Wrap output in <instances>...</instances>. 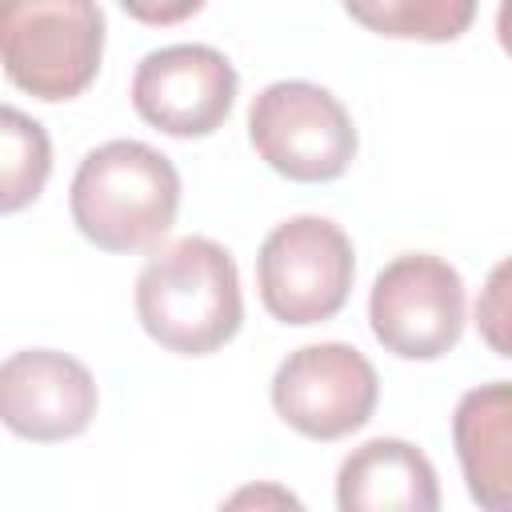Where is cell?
Listing matches in <instances>:
<instances>
[{"label": "cell", "instance_id": "cell-8", "mask_svg": "<svg viewBox=\"0 0 512 512\" xmlns=\"http://www.w3.org/2000/svg\"><path fill=\"white\" fill-rule=\"evenodd\" d=\"M236 104V68L220 48L168 44L148 52L132 76V108L168 136H212Z\"/></svg>", "mask_w": 512, "mask_h": 512}, {"label": "cell", "instance_id": "cell-7", "mask_svg": "<svg viewBox=\"0 0 512 512\" xmlns=\"http://www.w3.org/2000/svg\"><path fill=\"white\" fill-rule=\"evenodd\" d=\"M380 380L372 360L340 340L288 352L272 376L276 416L308 440H340L364 428L376 412Z\"/></svg>", "mask_w": 512, "mask_h": 512}, {"label": "cell", "instance_id": "cell-6", "mask_svg": "<svg viewBox=\"0 0 512 512\" xmlns=\"http://www.w3.org/2000/svg\"><path fill=\"white\" fill-rule=\"evenodd\" d=\"M372 336L400 360H440L464 336V280L432 252H404L380 268L368 296Z\"/></svg>", "mask_w": 512, "mask_h": 512}, {"label": "cell", "instance_id": "cell-9", "mask_svg": "<svg viewBox=\"0 0 512 512\" xmlns=\"http://www.w3.org/2000/svg\"><path fill=\"white\" fill-rule=\"evenodd\" d=\"M96 416L92 372L56 348H24L0 360V424L32 444L80 436Z\"/></svg>", "mask_w": 512, "mask_h": 512}, {"label": "cell", "instance_id": "cell-14", "mask_svg": "<svg viewBox=\"0 0 512 512\" xmlns=\"http://www.w3.org/2000/svg\"><path fill=\"white\" fill-rule=\"evenodd\" d=\"M476 324L484 332V340L492 344L496 356H508V264H496L488 276V288L476 300Z\"/></svg>", "mask_w": 512, "mask_h": 512}, {"label": "cell", "instance_id": "cell-10", "mask_svg": "<svg viewBox=\"0 0 512 512\" xmlns=\"http://www.w3.org/2000/svg\"><path fill=\"white\" fill-rule=\"evenodd\" d=\"M336 504L340 512H436V468L416 444L376 436L344 456L336 472Z\"/></svg>", "mask_w": 512, "mask_h": 512}, {"label": "cell", "instance_id": "cell-2", "mask_svg": "<svg viewBox=\"0 0 512 512\" xmlns=\"http://www.w3.org/2000/svg\"><path fill=\"white\" fill-rule=\"evenodd\" d=\"M68 204L84 240L104 252H140L172 228L180 172L144 140H108L80 160Z\"/></svg>", "mask_w": 512, "mask_h": 512}, {"label": "cell", "instance_id": "cell-12", "mask_svg": "<svg viewBox=\"0 0 512 512\" xmlns=\"http://www.w3.org/2000/svg\"><path fill=\"white\" fill-rule=\"evenodd\" d=\"M480 0H344V12L376 36L444 44L472 28Z\"/></svg>", "mask_w": 512, "mask_h": 512}, {"label": "cell", "instance_id": "cell-4", "mask_svg": "<svg viewBox=\"0 0 512 512\" xmlns=\"http://www.w3.org/2000/svg\"><path fill=\"white\" fill-rule=\"evenodd\" d=\"M356 276V252L340 224L328 216H292L276 224L256 252V284L264 308L280 324L332 320Z\"/></svg>", "mask_w": 512, "mask_h": 512}, {"label": "cell", "instance_id": "cell-3", "mask_svg": "<svg viewBox=\"0 0 512 512\" xmlns=\"http://www.w3.org/2000/svg\"><path fill=\"white\" fill-rule=\"evenodd\" d=\"M104 56L96 0H0V68L36 100L80 96Z\"/></svg>", "mask_w": 512, "mask_h": 512}, {"label": "cell", "instance_id": "cell-1", "mask_svg": "<svg viewBox=\"0 0 512 512\" xmlns=\"http://www.w3.org/2000/svg\"><path fill=\"white\" fill-rule=\"evenodd\" d=\"M136 316L144 332L176 356L224 348L244 320L232 252L208 236H180L156 248L136 276Z\"/></svg>", "mask_w": 512, "mask_h": 512}, {"label": "cell", "instance_id": "cell-5", "mask_svg": "<svg viewBox=\"0 0 512 512\" xmlns=\"http://www.w3.org/2000/svg\"><path fill=\"white\" fill-rule=\"evenodd\" d=\"M248 140L272 172L296 184L336 180L356 156L348 108L312 80L268 84L248 108Z\"/></svg>", "mask_w": 512, "mask_h": 512}, {"label": "cell", "instance_id": "cell-11", "mask_svg": "<svg viewBox=\"0 0 512 512\" xmlns=\"http://www.w3.org/2000/svg\"><path fill=\"white\" fill-rule=\"evenodd\" d=\"M452 440L480 508L504 512L512 504V388L508 380L480 384L460 396L452 412Z\"/></svg>", "mask_w": 512, "mask_h": 512}, {"label": "cell", "instance_id": "cell-13", "mask_svg": "<svg viewBox=\"0 0 512 512\" xmlns=\"http://www.w3.org/2000/svg\"><path fill=\"white\" fill-rule=\"evenodd\" d=\"M52 172V140L40 120L0 104V216L28 208Z\"/></svg>", "mask_w": 512, "mask_h": 512}, {"label": "cell", "instance_id": "cell-15", "mask_svg": "<svg viewBox=\"0 0 512 512\" xmlns=\"http://www.w3.org/2000/svg\"><path fill=\"white\" fill-rule=\"evenodd\" d=\"M120 8L140 20V24H152V28H172L188 16H196L204 8V0H120Z\"/></svg>", "mask_w": 512, "mask_h": 512}]
</instances>
